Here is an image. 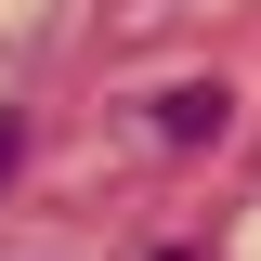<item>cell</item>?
Masks as SVG:
<instances>
[{"label": "cell", "instance_id": "6da1fadb", "mask_svg": "<svg viewBox=\"0 0 261 261\" xmlns=\"http://www.w3.org/2000/svg\"><path fill=\"white\" fill-rule=\"evenodd\" d=\"M222 118H235V92H222V79H183V92H157V130H170V144H222Z\"/></svg>", "mask_w": 261, "mask_h": 261}, {"label": "cell", "instance_id": "7a4b0ae2", "mask_svg": "<svg viewBox=\"0 0 261 261\" xmlns=\"http://www.w3.org/2000/svg\"><path fill=\"white\" fill-rule=\"evenodd\" d=\"M13 157H27V118H0V183H13Z\"/></svg>", "mask_w": 261, "mask_h": 261}, {"label": "cell", "instance_id": "3957f363", "mask_svg": "<svg viewBox=\"0 0 261 261\" xmlns=\"http://www.w3.org/2000/svg\"><path fill=\"white\" fill-rule=\"evenodd\" d=\"M170 261H183V248H170Z\"/></svg>", "mask_w": 261, "mask_h": 261}]
</instances>
